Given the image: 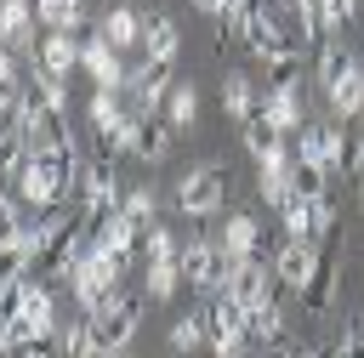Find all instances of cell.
<instances>
[{"label": "cell", "instance_id": "obj_32", "mask_svg": "<svg viewBox=\"0 0 364 358\" xmlns=\"http://www.w3.org/2000/svg\"><path fill=\"white\" fill-rule=\"evenodd\" d=\"M176 256H182V250H176L171 227H159V222H154V227L142 233V267H148V261H176Z\"/></svg>", "mask_w": 364, "mask_h": 358}, {"label": "cell", "instance_id": "obj_25", "mask_svg": "<svg viewBox=\"0 0 364 358\" xmlns=\"http://www.w3.org/2000/svg\"><path fill=\"white\" fill-rule=\"evenodd\" d=\"M63 358H102V341H97V324H91V313H80L63 335Z\"/></svg>", "mask_w": 364, "mask_h": 358}, {"label": "cell", "instance_id": "obj_24", "mask_svg": "<svg viewBox=\"0 0 364 358\" xmlns=\"http://www.w3.org/2000/svg\"><path fill=\"white\" fill-rule=\"evenodd\" d=\"M165 341H171V352H182V358H188V352H199V347H210L205 307H199V313H182V318L171 324V335H165Z\"/></svg>", "mask_w": 364, "mask_h": 358}, {"label": "cell", "instance_id": "obj_12", "mask_svg": "<svg viewBox=\"0 0 364 358\" xmlns=\"http://www.w3.org/2000/svg\"><path fill=\"white\" fill-rule=\"evenodd\" d=\"M119 57H125V51H119V45H108V40H102V28L80 45V68L91 74V85H97V91H125V74H131V68H125Z\"/></svg>", "mask_w": 364, "mask_h": 358}, {"label": "cell", "instance_id": "obj_3", "mask_svg": "<svg viewBox=\"0 0 364 358\" xmlns=\"http://www.w3.org/2000/svg\"><path fill=\"white\" fill-rule=\"evenodd\" d=\"M222 205H228V165L205 159V165H193V170L176 182V210H182L188 222H205V216H216Z\"/></svg>", "mask_w": 364, "mask_h": 358}, {"label": "cell", "instance_id": "obj_36", "mask_svg": "<svg viewBox=\"0 0 364 358\" xmlns=\"http://www.w3.org/2000/svg\"><path fill=\"white\" fill-rule=\"evenodd\" d=\"M324 17H330V34H336V28H347L358 17V0H324Z\"/></svg>", "mask_w": 364, "mask_h": 358}, {"label": "cell", "instance_id": "obj_4", "mask_svg": "<svg viewBox=\"0 0 364 358\" xmlns=\"http://www.w3.org/2000/svg\"><path fill=\"white\" fill-rule=\"evenodd\" d=\"M182 278H188V290L216 295V290L228 284V250H222V239L193 233V239L182 244Z\"/></svg>", "mask_w": 364, "mask_h": 358}, {"label": "cell", "instance_id": "obj_33", "mask_svg": "<svg viewBox=\"0 0 364 358\" xmlns=\"http://www.w3.org/2000/svg\"><path fill=\"white\" fill-rule=\"evenodd\" d=\"M119 210H125V216H131V222H136V227L148 233V227H154V188H125Z\"/></svg>", "mask_w": 364, "mask_h": 358}, {"label": "cell", "instance_id": "obj_34", "mask_svg": "<svg viewBox=\"0 0 364 358\" xmlns=\"http://www.w3.org/2000/svg\"><path fill=\"white\" fill-rule=\"evenodd\" d=\"M336 358H364V318H347V324H341Z\"/></svg>", "mask_w": 364, "mask_h": 358}, {"label": "cell", "instance_id": "obj_2", "mask_svg": "<svg viewBox=\"0 0 364 358\" xmlns=\"http://www.w3.org/2000/svg\"><path fill=\"white\" fill-rule=\"evenodd\" d=\"M74 199H80V210L91 216V227H97L102 216H114L119 199H125V188H119V159H108V153L85 159V165H80V188H74Z\"/></svg>", "mask_w": 364, "mask_h": 358}, {"label": "cell", "instance_id": "obj_6", "mask_svg": "<svg viewBox=\"0 0 364 358\" xmlns=\"http://www.w3.org/2000/svg\"><path fill=\"white\" fill-rule=\"evenodd\" d=\"M318 261H324L318 239H279V250H273V278H279V290H296V295H301V290L313 284Z\"/></svg>", "mask_w": 364, "mask_h": 358}, {"label": "cell", "instance_id": "obj_13", "mask_svg": "<svg viewBox=\"0 0 364 358\" xmlns=\"http://www.w3.org/2000/svg\"><path fill=\"white\" fill-rule=\"evenodd\" d=\"M80 45H85V40L68 34V28H40V40H34V68L68 80V74L80 68Z\"/></svg>", "mask_w": 364, "mask_h": 358}, {"label": "cell", "instance_id": "obj_21", "mask_svg": "<svg viewBox=\"0 0 364 358\" xmlns=\"http://www.w3.org/2000/svg\"><path fill=\"white\" fill-rule=\"evenodd\" d=\"M102 40L119 45V51H142V17H136L131 6H114V11L102 17Z\"/></svg>", "mask_w": 364, "mask_h": 358}, {"label": "cell", "instance_id": "obj_27", "mask_svg": "<svg viewBox=\"0 0 364 358\" xmlns=\"http://www.w3.org/2000/svg\"><path fill=\"white\" fill-rule=\"evenodd\" d=\"M34 11H40V28H80L85 23V0H34Z\"/></svg>", "mask_w": 364, "mask_h": 358}, {"label": "cell", "instance_id": "obj_38", "mask_svg": "<svg viewBox=\"0 0 364 358\" xmlns=\"http://www.w3.org/2000/svg\"><path fill=\"white\" fill-rule=\"evenodd\" d=\"M102 358H125V352H102Z\"/></svg>", "mask_w": 364, "mask_h": 358}, {"label": "cell", "instance_id": "obj_22", "mask_svg": "<svg viewBox=\"0 0 364 358\" xmlns=\"http://www.w3.org/2000/svg\"><path fill=\"white\" fill-rule=\"evenodd\" d=\"M159 114H165V119H171L176 131H193V119H199V85H193V80H176Z\"/></svg>", "mask_w": 364, "mask_h": 358}, {"label": "cell", "instance_id": "obj_35", "mask_svg": "<svg viewBox=\"0 0 364 358\" xmlns=\"http://www.w3.org/2000/svg\"><path fill=\"white\" fill-rule=\"evenodd\" d=\"M313 239H336V205H330V193L313 199Z\"/></svg>", "mask_w": 364, "mask_h": 358}, {"label": "cell", "instance_id": "obj_31", "mask_svg": "<svg viewBox=\"0 0 364 358\" xmlns=\"http://www.w3.org/2000/svg\"><path fill=\"white\" fill-rule=\"evenodd\" d=\"M290 188H296L301 199H324V188H330V170H324V165H301V159H296V170H290Z\"/></svg>", "mask_w": 364, "mask_h": 358}, {"label": "cell", "instance_id": "obj_20", "mask_svg": "<svg viewBox=\"0 0 364 358\" xmlns=\"http://www.w3.org/2000/svg\"><path fill=\"white\" fill-rule=\"evenodd\" d=\"M34 28H40L34 0H6V11H0V40H6V51H23Z\"/></svg>", "mask_w": 364, "mask_h": 358}, {"label": "cell", "instance_id": "obj_17", "mask_svg": "<svg viewBox=\"0 0 364 358\" xmlns=\"http://www.w3.org/2000/svg\"><path fill=\"white\" fill-rule=\"evenodd\" d=\"M336 290H341V244H336V239H324V261H318L313 284L301 290L307 313H330V307H336Z\"/></svg>", "mask_w": 364, "mask_h": 358}, {"label": "cell", "instance_id": "obj_7", "mask_svg": "<svg viewBox=\"0 0 364 358\" xmlns=\"http://www.w3.org/2000/svg\"><path fill=\"white\" fill-rule=\"evenodd\" d=\"M171 63H154V57H142L131 74H125V102H131V114H154V108H165V97H171Z\"/></svg>", "mask_w": 364, "mask_h": 358}, {"label": "cell", "instance_id": "obj_30", "mask_svg": "<svg viewBox=\"0 0 364 358\" xmlns=\"http://www.w3.org/2000/svg\"><path fill=\"white\" fill-rule=\"evenodd\" d=\"M28 91H34V102H40V108L68 114V85H63L57 74H40V68H34V85H28Z\"/></svg>", "mask_w": 364, "mask_h": 358}, {"label": "cell", "instance_id": "obj_14", "mask_svg": "<svg viewBox=\"0 0 364 358\" xmlns=\"http://www.w3.org/2000/svg\"><path fill=\"white\" fill-rule=\"evenodd\" d=\"M336 148H341V119H307L296 131V159L301 165H324L336 176Z\"/></svg>", "mask_w": 364, "mask_h": 358}, {"label": "cell", "instance_id": "obj_26", "mask_svg": "<svg viewBox=\"0 0 364 358\" xmlns=\"http://www.w3.org/2000/svg\"><path fill=\"white\" fill-rule=\"evenodd\" d=\"M336 176H364V131L353 119H341V148H336Z\"/></svg>", "mask_w": 364, "mask_h": 358}, {"label": "cell", "instance_id": "obj_18", "mask_svg": "<svg viewBox=\"0 0 364 358\" xmlns=\"http://www.w3.org/2000/svg\"><path fill=\"white\" fill-rule=\"evenodd\" d=\"M176 51H182V34H176L171 11H142V57L176 63Z\"/></svg>", "mask_w": 364, "mask_h": 358}, {"label": "cell", "instance_id": "obj_23", "mask_svg": "<svg viewBox=\"0 0 364 358\" xmlns=\"http://www.w3.org/2000/svg\"><path fill=\"white\" fill-rule=\"evenodd\" d=\"M182 284H188V278H182V256H176V261H148V267H142V290H148V301H171Z\"/></svg>", "mask_w": 364, "mask_h": 358}, {"label": "cell", "instance_id": "obj_37", "mask_svg": "<svg viewBox=\"0 0 364 358\" xmlns=\"http://www.w3.org/2000/svg\"><path fill=\"white\" fill-rule=\"evenodd\" d=\"M358 210H364V176H358Z\"/></svg>", "mask_w": 364, "mask_h": 358}, {"label": "cell", "instance_id": "obj_10", "mask_svg": "<svg viewBox=\"0 0 364 358\" xmlns=\"http://www.w3.org/2000/svg\"><path fill=\"white\" fill-rule=\"evenodd\" d=\"M171 148H176V125H171L159 108L131 119V159H142V165H165Z\"/></svg>", "mask_w": 364, "mask_h": 358}, {"label": "cell", "instance_id": "obj_28", "mask_svg": "<svg viewBox=\"0 0 364 358\" xmlns=\"http://www.w3.org/2000/svg\"><path fill=\"white\" fill-rule=\"evenodd\" d=\"M250 335H256V347H279V341L290 335V324H284L279 301H267V307H256V313H250Z\"/></svg>", "mask_w": 364, "mask_h": 358}, {"label": "cell", "instance_id": "obj_11", "mask_svg": "<svg viewBox=\"0 0 364 358\" xmlns=\"http://www.w3.org/2000/svg\"><path fill=\"white\" fill-rule=\"evenodd\" d=\"M0 313H17V318L28 324V335H57V295H51L46 278H28V284L17 290V301H6Z\"/></svg>", "mask_w": 364, "mask_h": 358}, {"label": "cell", "instance_id": "obj_15", "mask_svg": "<svg viewBox=\"0 0 364 358\" xmlns=\"http://www.w3.org/2000/svg\"><path fill=\"white\" fill-rule=\"evenodd\" d=\"M97 341H102V352H125L131 341H136V324H142V307L131 301V295H119L114 307H102L97 318Z\"/></svg>", "mask_w": 364, "mask_h": 358}, {"label": "cell", "instance_id": "obj_9", "mask_svg": "<svg viewBox=\"0 0 364 358\" xmlns=\"http://www.w3.org/2000/svg\"><path fill=\"white\" fill-rule=\"evenodd\" d=\"M28 142L34 153H57V159H80V142H74V125L68 114H51V108H28Z\"/></svg>", "mask_w": 364, "mask_h": 358}, {"label": "cell", "instance_id": "obj_5", "mask_svg": "<svg viewBox=\"0 0 364 358\" xmlns=\"http://www.w3.org/2000/svg\"><path fill=\"white\" fill-rule=\"evenodd\" d=\"M222 250H228V267L233 261H273V233L250 216V210H233L228 222H222Z\"/></svg>", "mask_w": 364, "mask_h": 358}, {"label": "cell", "instance_id": "obj_16", "mask_svg": "<svg viewBox=\"0 0 364 358\" xmlns=\"http://www.w3.org/2000/svg\"><path fill=\"white\" fill-rule=\"evenodd\" d=\"M301 108H307V102H301V85H267L256 114L284 136V131H301V125H307V114H301Z\"/></svg>", "mask_w": 364, "mask_h": 358}, {"label": "cell", "instance_id": "obj_29", "mask_svg": "<svg viewBox=\"0 0 364 358\" xmlns=\"http://www.w3.org/2000/svg\"><path fill=\"white\" fill-rule=\"evenodd\" d=\"M239 142H245V148H250V159H267V153H273V148H284V136H279V131H273V125H267V119H262V114H256V119H245V125H239Z\"/></svg>", "mask_w": 364, "mask_h": 358}, {"label": "cell", "instance_id": "obj_19", "mask_svg": "<svg viewBox=\"0 0 364 358\" xmlns=\"http://www.w3.org/2000/svg\"><path fill=\"white\" fill-rule=\"evenodd\" d=\"M256 108H262V91L245 74H222V114L233 125H245V119H256Z\"/></svg>", "mask_w": 364, "mask_h": 358}, {"label": "cell", "instance_id": "obj_1", "mask_svg": "<svg viewBox=\"0 0 364 358\" xmlns=\"http://www.w3.org/2000/svg\"><path fill=\"white\" fill-rule=\"evenodd\" d=\"M205 330H210V352H216V358H250V347H256L250 313H245L228 290L205 295Z\"/></svg>", "mask_w": 364, "mask_h": 358}, {"label": "cell", "instance_id": "obj_8", "mask_svg": "<svg viewBox=\"0 0 364 358\" xmlns=\"http://www.w3.org/2000/svg\"><path fill=\"white\" fill-rule=\"evenodd\" d=\"M222 290H228V295H233L245 313L267 307V301H273V290H279V278H273V261H233Z\"/></svg>", "mask_w": 364, "mask_h": 358}]
</instances>
